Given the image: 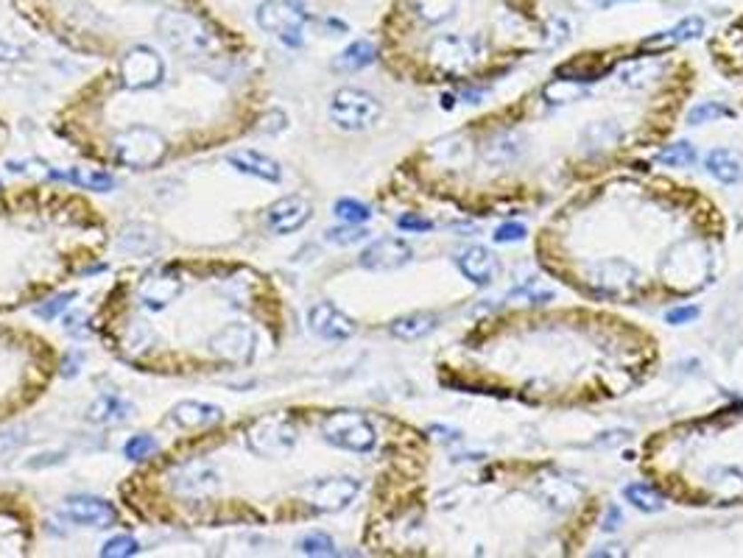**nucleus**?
<instances>
[{
  "label": "nucleus",
  "instance_id": "dca6fc26",
  "mask_svg": "<svg viewBox=\"0 0 743 558\" xmlns=\"http://www.w3.org/2000/svg\"><path fill=\"white\" fill-rule=\"evenodd\" d=\"M170 419H174L179 428H204V425H216V421H221L224 411L218 405H209V402L185 399L174 405Z\"/></svg>",
  "mask_w": 743,
  "mask_h": 558
},
{
  "label": "nucleus",
  "instance_id": "58836bf2",
  "mask_svg": "<svg viewBox=\"0 0 743 558\" xmlns=\"http://www.w3.org/2000/svg\"><path fill=\"white\" fill-rule=\"evenodd\" d=\"M593 555H626V550H598Z\"/></svg>",
  "mask_w": 743,
  "mask_h": 558
},
{
  "label": "nucleus",
  "instance_id": "20e7f679",
  "mask_svg": "<svg viewBox=\"0 0 743 558\" xmlns=\"http://www.w3.org/2000/svg\"><path fill=\"white\" fill-rule=\"evenodd\" d=\"M246 444L260 458H280L296 444V428L289 416H260L246 433Z\"/></svg>",
  "mask_w": 743,
  "mask_h": 558
},
{
  "label": "nucleus",
  "instance_id": "7c9ffc66",
  "mask_svg": "<svg viewBox=\"0 0 743 558\" xmlns=\"http://www.w3.org/2000/svg\"><path fill=\"white\" fill-rule=\"evenodd\" d=\"M154 450H157V441L151 438V436H146V433L131 436V438L126 441V447H123L126 458H131V460H143V458H148Z\"/></svg>",
  "mask_w": 743,
  "mask_h": 558
},
{
  "label": "nucleus",
  "instance_id": "4468645a",
  "mask_svg": "<svg viewBox=\"0 0 743 558\" xmlns=\"http://www.w3.org/2000/svg\"><path fill=\"white\" fill-rule=\"evenodd\" d=\"M115 148H118L121 162H126V165H151V162H160V157H162L154 134H140V131L131 134L129 131L126 138H121L115 143Z\"/></svg>",
  "mask_w": 743,
  "mask_h": 558
},
{
  "label": "nucleus",
  "instance_id": "2f4dec72",
  "mask_svg": "<svg viewBox=\"0 0 743 558\" xmlns=\"http://www.w3.org/2000/svg\"><path fill=\"white\" fill-rule=\"evenodd\" d=\"M523 238H526V226L523 224L509 221V224H501L498 229H494V240H498V243H518Z\"/></svg>",
  "mask_w": 743,
  "mask_h": 558
},
{
  "label": "nucleus",
  "instance_id": "9b49d317",
  "mask_svg": "<svg viewBox=\"0 0 743 558\" xmlns=\"http://www.w3.org/2000/svg\"><path fill=\"white\" fill-rule=\"evenodd\" d=\"M701 31H704V20H701V17H688V20H682L679 26H674V28H668V31H660V34L645 36V40L637 45V53H640V56L668 53V51H674L676 45L691 43V40H696V36H701Z\"/></svg>",
  "mask_w": 743,
  "mask_h": 558
},
{
  "label": "nucleus",
  "instance_id": "f03ea898",
  "mask_svg": "<svg viewBox=\"0 0 743 558\" xmlns=\"http://www.w3.org/2000/svg\"><path fill=\"white\" fill-rule=\"evenodd\" d=\"M321 436L328 444L347 452H369L377 441L372 421L358 411H336L321 421Z\"/></svg>",
  "mask_w": 743,
  "mask_h": 558
},
{
  "label": "nucleus",
  "instance_id": "aec40b11",
  "mask_svg": "<svg viewBox=\"0 0 743 558\" xmlns=\"http://www.w3.org/2000/svg\"><path fill=\"white\" fill-rule=\"evenodd\" d=\"M375 62V45L367 43V40H358L352 45H347L344 51L338 53V59H336V67L338 70H364Z\"/></svg>",
  "mask_w": 743,
  "mask_h": 558
},
{
  "label": "nucleus",
  "instance_id": "9d476101",
  "mask_svg": "<svg viewBox=\"0 0 743 558\" xmlns=\"http://www.w3.org/2000/svg\"><path fill=\"white\" fill-rule=\"evenodd\" d=\"M162 62L151 48H135L123 59V84L131 90H148L160 82Z\"/></svg>",
  "mask_w": 743,
  "mask_h": 558
},
{
  "label": "nucleus",
  "instance_id": "c85d7f7f",
  "mask_svg": "<svg viewBox=\"0 0 743 558\" xmlns=\"http://www.w3.org/2000/svg\"><path fill=\"white\" fill-rule=\"evenodd\" d=\"M367 229L360 226V224H347V226H336V229H328V243L333 246H352V243H360V240H367Z\"/></svg>",
  "mask_w": 743,
  "mask_h": 558
},
{
  "label": "nucleus",
  "instance_id": "72a5a7b5",
  "mask_svg": "<svg viewBox=\"0 0 743 558\" xmlns=\"http://www.w3.org/2000/svg\"><path fill=\"white\" fill-rule=\"evenodd\" d=\"M696 318H699V307H693V304L674 307V310L665 313V321H668V324H691Z\"/></svg>",
  "mask_w": 743,
  "mask_h": 558
},
{
  "label": "nucleus",
  "instance_id": "b1692460",
  "mask_svg": "<svg viewBox=\"0 0 743 558\" xmlns=\"http://www.w3.org/2000/svg\"><path fill=\"white\" fill-rule=\"evenodd\" d=\"M53 177L67 179V182H75V185L90 187V190H109V187H115V179H112L109 173H101V170H73V173L53 170Z\"/></svg>",
  "mask_w": 743,
  "mask_h": 558
},
{
  "label": "nucleus",
  "instance_id": "4be33fe9",
  "mask_svg": "<svg viewBox=\"0 0 743 558\" xmlns=\"http://www.w3.org/2000/svg\"><path fill=\"white\" fill-rule=\"evenodd\" d=\"M623 494H626L628 503H632L635 508H640V511H645V514L662 511V506H665L662 494H660L657 489H652V486H645V483H632V486H626V489H623Z\"/></svg>",
  "mask_w": 743,
  "mask_h": 558
},
{
  "label": "nucleus",
  "instance_id": "473e14b6",
  "mask_svg": "<svg viewBox=\"0 0 743 558\" xmlns=\"http://www.w3.org/2000/svg\"><path fill=\"white\" fill-rule=\"evenodd\" d=\"M397 226L399 229H406V232H431L433 229V221H428V218H419V216H399L397 218Z\"/></svg>",
  "mask_w": 743,
  "mask_h": 558
},
{
  "label": "nucleus",
  "instance_id": "6ab92c4d",
  "mask_svg": "<svg viewBox=\"0 0 743 558\" xmlns=\"http://www.w3.org/2000/svg\"><path fill=\"white\" fill-rule=\"evenodd\" d=\"M436 326V316L433 313H408L399 316L397 321H391V335L399 341H419L423 335H428Z\"/></svg>",
  "mask_w": 743,
  "mask_h": 558
},
{
  "label": "nucleus",
  "instance_id": "423d86ee",
  "mask_svg": "<svg viewBox=\"0 0 743 558\" xmlns=\"http://www.w3.org/2000/svg\"><path fill=\"white\" fill-rule=\"evenodd\" d=\"M411 257H414V252L403 238H380L360 252L358 263L364 265L367 271H397V268L411 263Z\"/></svg>",
  "mask_w": 743,
  "mask_h": 558
},
{
  "label": "nucleus",
  "instance_id": "393cba45",
  "mask_svg": "<svg viewBox=\"0 0 743 558\" xmlns=\"http://www.w3.org/2000/svg\"><path fill=\"white\" fill-rule=\"evenodd\" d=\"M721 118H732V109L723 106L718 101H701L699 106H693L688 112V123L691 126H701V123H710V121H721Z\"/></svg>",
  "mask_w": 743,
  "mask_h": 558
},
{
  "label": "nucleus",
  "instance_id": "cd10ccee",
  "mask_svg": "<svg viewBox=\"0 0 743 558\" xmlns=\"http://www.w3.org/2000/svg\"><path fill=\"white\" fill-rule=\"evenodd\" d=\"M333 209L344 224H367L372 218V209L364 201H355V199H338Z\"/></svg>",
  "mask_w": 743,
  "mask_h": 558
},
{
  "label": "nucleus",
  "instance_id": "c9c22d12",
  "mask_svg": "<svg viewBox=\"0 0 743 558\" xmlns=\"http://www.w3.org/2000/svg\"><path fill=\"white\" fill-rule=\"evenodd\" d=\"M20 56H23L20 48L12 45V43H6V40H0V62H17Z\"/></svg>",
  "mask_w": 743,
  "mask_h": 558
},
{
  "label": "nucleus",
  "instance_id": "412c9836",
  "mask_svg": "<svg viewBox=\"0 0 743 558\" xmlns=\"http://www.w3.org/2000/svg\"><path fill=\"white\" fill-rule=\"evenodd\" d=\"M131 408L126 405V402H121L115 394H104L92 402V408H90V421H99V425H104V421H121Z\"/></svg>",
  "mask_w": 743,
  "mask_h": 558
},
{
  "label": "nucleus",
  "instance_id": "1a4fd4ad",
  "mask_svg": "<svg viewBox=\"0 0 743 558\" xmlns=\"http://www.w3.org/2000/svg\"><path fill=\"white\" fill-rule=\"evenodd\" d=\"M65 508H67V516L73 519V523L90 525V528H109V525H115V519H118L115 508H112L107 499L92 497V494L67 497Z\"/></svg>",
  "mask_w": 743,
  "mask_h": 558
},
{
  "label": "nucleus",
  "instance_id": "f704fd0d",
  "mask_svg": "<svg viewBox=\"0 0 743 558\" xmlns=\"http://www.w3.org/2000/svg\"><path fill=\"white\" fill-rule=\"evenodd\" d=\"M75 294H65V296H53L48 304H43V307H36V316H43V318H53L56 313H62L65 307H67V302L73 299Z\"/></svg>",
  "mask_w": 743,
  "mask_h": 558
},
{
  "label": "nucleus",
  "instance_id": "2eb2a0df",
  "mask_svg": "<svg viewBox=\"0 0 743 558\" xmlns=\"http://www.w3.org/2000/svg\"><path fill=\"white\" fill-rule=\"evenodd\" d=\"M230 165H235L241 173H249V177L263 179V182H280L282 179L280 162L272 160V157H265V153H260L255 148H243V151L230 153Z\"/></svg>",
  "mask_w": 743,
  "mask_h": 558
},
{
  "label": "nucleus",
  "instance_id": "7ed1b4c3",
  "mask_svg": "<svg viewBox=\"0 0 743 558\" xmlns=\"http://www.w3.org/2000/svg\"><path fill=\"white\" fill-rule=\"evenodd\" d=\"M380 114H383V106H380V101L367 90L341 87L330 101V118L344 131L369 129L380 121Z\"/></svg>",
  "mask_w": 743,
  "mask_h": 558
},
{
  "label": "nucleus",
  "instance_id": "a211bd4d",
  "mask_svg": "<svg viewBox=\"0 0 743 558\" xmlns=\"http://www.w3.org/2000/svg\"><path fill=\"white\" fill-rule=\"evenodd\" d=\"M179 277H174V274H168V271H162V274H157V277H148L146 282H143V287H140V299H143V304L146 307H151V310H162V307L174 299L177 294H179Z\"/></svg>",
  "mask_w": 743,
  "mask_h": 558
},
{
  "label": "nucleus",
  "instance_id": "f8f14e48",
  "mask_svg": "<svg viewBox=\"0 0 743 558\" xmlns=\"http://www.w3.org/2000/svg\"><path fill=\"white\" fill-rule=\"evenodd\" d=\"M209 350H213L216 355H221L224 360H233V363L249 360V355L255 350V333L243 324H233L209 341Z\"/></svg>",
  "mask_w": 743,
  "mask_h": 558
},
{
  "label": "nucleus",
  "instance_id": "f257e3e1",
  "mask_svg": "<svg viewBox=\"0 0 743 558\" xmlns=\"http://www.w3.org/2000/svg\"><path fill=\"white\" fill-rule=\"evenodd\" d=\"M311 20L304 0H263L257 6V26L274 34L282 45H302V26Z\"/></svg>",
  "mask_w": 743,
  "mask_h": 558
},
{
  "label": "nucleus",
  "instance_id": "bb28decb",
  "mask_svg": "<svg viewBox=\"0 0 743 558\" xmlns=\"http://www.w3.org/2000/svg\"><path fill=\"white\" fill-rule=\"evenodd\" d=\"M296 547H299V553H304V555H336V542L333 538L328 536V533H319V530H313V533H304L299 542H296Z\"/></svg>",
  "mask_w": 743,
  "mask_h": 558
},
{
  "label": "nucleus",
  "instance_id": "c756f323",
  "mask_svg": "<svg viewBox=\"0 0 743 558\" xmlns=\"http://www.w3.org/2000/svg\"><path fill=\"white\" fill-rule=\"evenodd\" d=\"M138 550H140V545L131 536H112L109 542L101 547V555H107V558H129V555H135Z\"/></svg>",
  "mask_w": 743,
  "mask_h": 558
},
{
  "label": "nucleus",
  "instance_id": "0eeeda50",
  "mask_svg": "<svg viewBox=\"0 0 743 558\" xmlns=\"http://www.w3.org/2000/svg\"><path fill=\"white\" fill-rule=\"evenodd\" d=\"M313 216V207L308 199L302 196H282L280 201H274L269 207V213H265V224L274 235H291L296 229H302L304 224L311 221Z\"/></svg>",
  "mask_w": 743,
  "mask_h": 558
},
{
  "label": "nucleus",
  "instance_id": "6e6552de",
  "mask_svg": "<svg viewBox=\"0 0 743 558\" xmlns=\"http://www.w3.org/2000/svg\"><path fill=\"white\" fill-rule=\"evenodd\" d=\"M308 324H311V330L325 341H347L358 330L355 321L341 310V307H336L333 302L313 304L311 313H308Z\"/></svg>",
  "mask_w": 743,
  "mask_h": 558
},
{
  "label": "nucleus",
  "instance_id": "a878e982",
  "mask_svg": "<svg viewBox=\"0 0 743 558\" xmlns=\"http://www.w3.org/2000/svg\"><path fill=\"white\" fill-rule=\"evenodd\" d=\"M584 92V87L573 79H557V82H550L542 95H545V101L548 104H565L570 98H579V95Z\"/></svg>",
  "mask_w": 743,
  "mask_h": 558
},
{
  "label": "nucleus",
  "instance_id": "5701e85b",
  "mask_svg": "<svg viewBox=\"0 0 743 558\" xmlns=\"http://www.w3.org/2000/svg\"><path fill=\"white\" fill-rule=\"evenodd\" d=\"M696 160H699V153L691 143H674V145H665L662 151L654 153V162L668 165V168H688Z\"/></svg>",
  "mask_w": 743,
  "mask_h": 558
},
{
  "label": "nucleus",
  "instance_id": "f3484780",
  "mask_svg": "<svg viewBox=\"0 0 743 558\" xmlns=\"http://www.w3.org/2000/svg\"><path fill=\"white\" fill-rule=\"evenodd\" d=\"M704 168L721 185H735L743 179V160L730 148H713L704 160Z\"/></svg>",
  "mask_w": 743,
  "mask_h": 558
},
{
  "label": "nucleus",
  "instance_id": "ddd939ff",
  "mask_svg": "<svg viewBox=\"0 0 743 558\" xmlns=\"http://www.w3.org/2000/svg\"><path fill=\"white\" fill-rule=\"evenodd\" d=\"M459 271L475 282V285H489L494 277H498V257H494L486 246H470L464 248V252L459 255Z\"/></svg>",
  "mask_w": 743,
  "mask_h": 558
},
{
  "label": "nucleus",
  "instance_id": "4c0bfd02",
  "mask_svg": "<svg viewBox=\"0 0 743 558\" xmlns=\"http://www.w3.org/2000/svg\"><path fill=\"white\" fill-rule=\"evenodd\" d=\"M75 365H79V358H73V360L67 363V369H62V374H65V377H73L75 372H79V369H75Z\"/></svg>",
  "mask_w": 743,
  "mask_h": 558
},
{
  "label": "nucleus",
  "instance_id": "39448f33",
  "mask_svg": "<svg viewBox=\"0 0 743 558\" xmlns=\"http://www.w3.org/2000/svg\"><path fill=\"white\" fill-rule=\"evenodd\" d=\"M358 491H360V483L355 477H328L311 486L308 499L321 514H338L352 503Z\"/></svg>",
  "mask_w": 743,
  "mask_h": 558
},
{
  "label": "nucleus",
  "instance_id": "e433bc0d",
  "mask_svg": "<svg viewBox=\"0 0 743 558\" xmlns=\"http://www.w3.org/2000/svg\"><path fill=\"white\" fill-rule=\"evenodd\" d=\"M604 530H618L620 528V511H618V506H609L606 508V514H604V525H601Z\"/></svg>",
  "mask_w": 743,
  "mask_h": 558
}]
</instances>
